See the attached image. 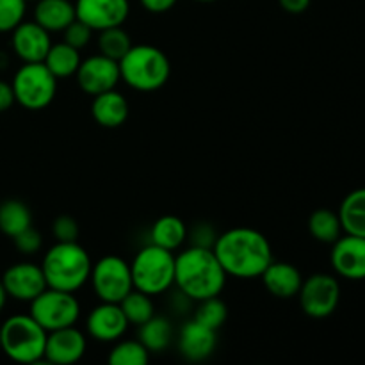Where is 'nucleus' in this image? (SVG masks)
Masks as SVG:
<instances>
[{
  "instance_id": "obj_26",
  "label": "nucleus",
  "mask_w": 365,
  "mask_h": 365,
  "mask_svg": "<svg viewBox=\"0 0 365 365\" xmlns=\"http://www.w3.org/2000/svg\"><path fill=\"white\" fill-rule=\"evenodd\" d=\"M309 232L316 241L323 245H334L344 230H342L339 212L330 209H317L309 217Z\"/></svg>"
},
{
  "instance_id": "obj_28",
  "label": "nucleus",
  "mask_w": 365,
  "mask_h": 365,
  "mask_svg": "<svg viewBox=\"0 0 365 365\" xmlns=\"http://www.w3.org/2000/svg\"><path fill=\"white\" fill-rule=\"evenodd\" d=\"M120 307L123 310L125 317H127L128 324H134V327H141L143 323H146V321L155 316V305H153L152 296L145 294L138 289H132L121 299Z\"/></svg>"
},
{
  "instance_id": "obj_17",
  "label": "nucleus",
  "mask_w": 365,
  "mask_h": 365,
  "mask_svg": "<svg viewBox=\"0 0 365 365\" xmlns=\"http://www.w3.org/2000/svg\"><path fill=\"white\" fill-rule=\"evenodd\" d=\"M88 349V339L77 327L61 328L48 331L45 346L46 362L57 365L77 364Z\"/></svg>"
},
{
  "instance_id": "obj_42",
  "label": "nucleus",
  "mask_w": 365,
  "mask_h": 365,
  "mask_svg": "<svg viewBox=\"0 0 365 365\" xmlns=\"http://www.w3.org/2000/svg\"><path fill=\"white\" fill-rule=\"evenodd\" d=\"M27 2H29V0H27Z\"/></svg>"
},
{
  "instance_id": "obj_36",
  "label": "nucleus",
  "mask_w": 365,
  "mask_h": 365,
  "mask_svg": "<svg viewBox=\"0 0 365 365\" xmlns=\"http://www.w3.org/2000/svg\"><path fill=\"white\" fill-rule=\"evenodd\" d=\"M13 242L21 255H36V253L41 250L43 237H41V234H39V232L31 225L29 228L21 230L20 234L14 235Z\"/></svg>"
},
{
  "instance_id": "obj_38",
  "label": "nucleus",
  "mask_w": 365,
  "mask_h": 365,
  "mask_svg": "<svg viewBox=\"0 0 365 365\" xmlns=\"http://www.w3.org/2000/svg\"><path fill=\"white\" fill-rule=\"evenodd\" d=\"M14 93L9 82L0 81V113H6L14 106Z\"/></svg>"
},
{
  "instance_id": "obj_9",
  "label": "nucleus",
  "mask_w": 365,
  "mask_h": 365,
  "mask_svg": "<svg viewBox=\"0 0 365 365\" xmlns=\"http://www.w3.org/2000/svg\"><path fill=\"white\" fill-rule=\"evenodd\" d=\"M89 284L100 302L120 303L134 289L130 262L118 255H106L93 264Z\"/></svg>"
},
{
  "instance_id": "obj_3",
  "label": "nucleus",
  "mask_w": 365,
  "mask_h": 365,
  "mask_svg": "<svg viewBox=\"0 0 365 365\" xmlns=\"http://www.w3.org/2000/svg\"><path fill=\"white\" fill-rule=\"evenodd\" d=\"M39 266L50 289L77 292L89 282L93 262L89 253L84 246L78 245V241H57L46 250Z\"/></svg>"
},
{
  "instance_id": "obj_16",
  "label": "nucleus",
  "mask_w": 365,
  "mask_h": 365,
  "mask_svg": "<svg viewBox=\"0 0 365 365\" xmlns=\"http://www.w3.org/2000/svg\"><path fill=\"white\" fill-rule=\"evenodd\" d=\"M11 46L21 63H43L52 46V39L50 32L34 20H24L11 32Z\"/></svg>"
},
{
  "instance_id": "obj_34",
  "label": "nucleus",
  "mask_w": 365,
  "mask_h": 365,
  "mask_svg": "<svg viewBox=\"0 0 365 365\" xmlns=\"http://www.w3.org/2000/svg\"><path fill=\"white\" fill-rule=\"evenodd\" d=\"M216 228L210 223H205V221H200L195 227L187 228V241L191 246H196V248H209L212 250L214 242L217 239Z\"/></svg>"
},
{
  "instance_id": "obj_8",
  "label": "nucleus",
  "mask_w": 365,
  "mask_h": 365,
  "mask_svg": "<svg viewBox=\"0 0 365 365\" xmlns=\"http://www.w3.org/2000/svg\"><path fill=\"white\" fill-rule=\"evenodd\" d=\"M31 314L46 331L75 327L81 317V303L75 292L46 287L31 302Z\"/></svg>"
},
{
  "instance_id": "obj_11",
  "label": "nucleus",
  "mask_w": 365,
  "mask_h": 365,
  "mask_svg": "<svg viewBox=\"0 0 365 365\" xmlns=\"http://www.w3.org/2000/svg\"><path fill=\"white\" fill-rule=\"evenodd\" d=\"M75 78H77L78 88L89 96L110 91V89H116L118 82L121 81L120 63L98 52L96 56L82 59Z\"/></svg>"
},
{
  "instance_id": "obj_37",
  "label": "nucleus",
  "mask_w": 365,
  "mask_h": 365,
  "mask_svg": "<svg viewBox=\"0 0 365 365\" xmlns=\"http://www.w3.org/2000/svg\"><path fill=\"white\" fill-rule=\"evenodd\" d=\"M139 2H141V6L145 7L148 13L163 14L173 9L175 4H177L178 0H139Z\"/></svg>"
},
{
  "instance_id": "obj_5",
  "label": "nucleus",
  "mask_w": 365,
  "mask_h": 365,
  "mask_svg": "<svg viewBox=\"0 0 365 365\" xmlns=\"http://www.w3.org/2000/svg\"><path fill=\"white\" fill-rule=\"evenodd\" d=\"M46 335L48 331L31 314H16L0 324V351L18 364L41 362Z\"/></svg>"
},
{
  "instance_id": "obj_6",
  "label": "nucleus",
  "mask_w": 365,
  "mask_h": 365,
  "mask_svg": "<svg viewBox=\"0 0 365 365\" xmlns=\"http://www.w3.org/2000/svg\"><path fill=\"white\" fill-rule=\"evenodd\" d=\"M134 289L145 294L159 296L175 285V255L170 250L146 245L130 262Z\"/></svg>"
},
{
  "instance_id": "obj_35",
  "label": "nucleus",
  "mask_w": 365,
  "mask_h": 365,
  "mask_svg": "<svg viewBox=\"0 0 365 365\" xmlns=\"http://www.w3.org/2000/svg\"><path fill=\"white\" fill-rule=\"evenodd\" d=\"M52 234L56 237V241L59 242H73L78 241V235H81V227H78L77 220L68 214L63 216H57L52 223Z\"/></svg>"
},
{
  "instance_id": "obj_33",
  "label": "nucleus",
  "mask_w": 365,
  "mask_h": 365,
  "mask_svg": "<svg viewBox=\"0 0 365 365\" xmlns=\"http://www.w3.org/2000/svg\"><path fill=\"white\" fill-rule=\"evenodd\" d=\"M93 32L95 31H93L89 25H86L84 21L75 18V20L63 31V41H66L68 45H71L73 48L82 50L91 43Z\"/></svg>"
},
{
  "instance_id": "obj_2",
  "label": "nucleus",
  "mask_w": 365,
  "mask_h": 365,
  "mask_svg": "<svg viewBox=\"0 0 365 365\" xmlns=\"http://www.w3.org/2000/svg\"><path fill=\"white\" fill-rule=\"evenodd\" d=\"M227 278L212 250L189 246L175 257V287L191 302L220 296Z\"/></svg>"
},
{
  "instance_id": "obj_27",
  "label": "nucleus",
  "mask_w": 365,
  "mask_h": 365,
  "mask_svg": "<svg viewBox=\"0 0 365 365\" xmlns=\"http://www.w3.org/2000/svg\"><path fill=\"white\" fill-rule=\"evenodd\" d=\"M32 225V212L20 200H6L0 203V232L13 239Z\"/></svg>"
},
{
  "instance_id": "obj_18",
  "label": "nucleus",
  "mask_w": 365,
  "mask_h": 365,
  "mask_svg": "<svg viewBox=\"0 0 365 365\" xmlns=\"http://www.w3.org/2000/svg\"><path fill=\"white\" fill-rule=\"evenodd\" d=\"M217 346V331L191 319L184 323L178 334V351L189 362H203Z\"/></svg>"
},
{
  "instance_id": "obj_40",
  "label": "nucleus",
  "mask_w": 365,
  "mask_h": 365,
  "mask_svg": "<svg viewBox=\"0 0 365 365\" xmlns=\"http://www.w3.org/2000/svg\"><path fill=\"white\" fill-rule=\"evenodd\" d=\"M7 298H9V296H7L6 289H4V285H2V280H0V312H2V310H4V307H6V302H7Z\"/></svg>"
},
{
  "instance_id": "obj_23",
  "label": "nucleus",
  "mask_w": 365,
  "mask_h": 365,
  "mask_svg": "<svg viewBox=\"0 0 365 365\" xmlns=\"http://www.w3.org/2000/svg\"><path fill=\"white\" fill-rule=\"evenodd\" d=\"M339 217L344 234L365 237V187L346 195L339 209Z\"/></svg>"
},
{
  "instance_id": "obj_20",
  "label": "nucleus",
  "mask_w": 365,
  "mask_h": 365,
  "mask_svg": "<svg viewBox=\"0 0 365 365\" xmlns=\"http://www.w3.org/2000/svg\"><path fill=\"white\" fill-rule=\"evenodd\" d=\"M128 100L116 89L93 96L91 116L100 127L118 128L128 118Z\"/></svg>"
},
{
  "instance_id": "obj_25",
  "label": "nucleus",
  "mask_w": 365,
  "mask_h": 365,
  "mask_svg": "<svg viewBox=\"0 0 365 365\" xmlns=\"http://www.w3.org/2000/svg\"><path fill=\"white\" fill-rule=\"evenodd\" d=\"M138 339L150 353H163L173 339V327L164 316H153L141 327H138Z\"/></svg>"
},
{
  "instance_id": "obj_15",
  "label": "nucleus",
  "mask_w": 365,
  "mask_h": 365,
  "mask_svg": "<svg viewBox=\"0 0 365 365\" xmlns=\"http://www.w3.org/2000/svg\"><path fill=\"white\" fill-rule=\"evenodd\" d=\"M330 262L341 278L365 280V237L341 235L331 245Z\"/></svg>"
},
{
  "instance_id": "obj_41",
  "label": "nucleus",
  "mask_w": 365,
  "mask_h": 365,
  "mask_svg": "<svg viewBox=\"0 0 365 365\" xmlns=\"http://www.w3.org/2000/svg\"><path fill=\"white\" fill-rule=\"evenodd\" d=\"M195 2H202V4H210V2H216V0H195Z\"/></svg>"
},
{
  "instance_id": "obj_13",
  "label": "nucleus",
  "mask_w": 365,
  "mask_h": 365,
  "mask_svg": "<svg viewBox=\"0 0 365 365\" xmlns=\"http://www.w3.org/2000/svg\"><path fill=\"white\" fill-rule=\"evenodd\" d=\"M128 327L130 324H128L120 303L100 302V305L91 309V312L86 317L88 335L95 341L103 342V344H110V342L123 339Z\"/></svg>"
},
{
  "instance_id": "obj_1",
  "label": "nucleus",
  "mask_w": 365,
  "mask_h": 365,
  "mask_svg": "<svg viewBox=\"0 0 365 365\" xmlns=\"http://www.w3.org/2000/svg\"><path fill=\"white\" fill-rule=\"evenodd\" d=\"M227 277L252 280L260 278L273 262V248L262 232L250 227H235L217 235L212 246Z\"/></svg>"
},
{
  "instance_id": "obj_14",
  "label": "nucleus",
  "mask_w": 365,
  "mask_h": 365,
  "mask_svg": "<svg viewBox=\"0 0 365 365\" xmlns=\"http://www.w3.org/2000/svg\"><path fill=\"white\" fill-rule=\"evenodd\" d=\"M2 285L9 298L29 303L48 287L41 266L34 262H18L7 267L4 271Z\"/></svg>"
},
{
  "instance_id": "obj_30",
  "label": "nucleus",
  "mask_w": 365,
  "mask_h": 365,
  "mask_svg": "<svg viewBox=\"0 0 365 365\" xmlns=\"http://www.w3.org/2000/svg\"><path fill=\"white\" fill-rule=\"evenodd\" d=\"M228 317V307L220 296H212V298H205L196 302L195 317L192 319L202 323L203 327L210 328V330H220Z\"/></svg>"
},
{
  "instance_id": "obj_24",
  "label": "nucleus",
  "mask_w": 365,
  "mask_h": 365,
  "mask_svg": "<svg viewBox=\"0 0 365 365\" xmlns=\"http://www.w3.org/2000/svg\"><path fill=\"white\" fill-rule=\"evenodd\" d=\"M45 66L48 68L53 73V77L59 81V78H68L75 77L78 66L82 63L81 50L73 48L71 45H68L66 41L52 43L48 53L45 57Z\"/></svg>"
},
{
  "instance_id": "obj_29",
  "label": "nucleus",
  "mask_w": 365,
  "mask_h": 365,
  "mask_svg": "<svg viewBox=\"0 0 365 365\" xmlns=\"http://www.w3.org/2000/svg\"><path fill=\"white\" fill-rule=\"evenodd\" d=\"M107 362L110 365H146L150 362V351L141 344L139 339H132V341L120 339L114 342Z\"/></svg>"
},
{
  "instance_id": "obj_19",
  "label": "nucleus",
  "mask_w": 365,
  "mask_h": 365,
  "mask_svg": "<svg viewBox=\"0 0 365 365\" xmlns=\"http://www.w3.org/2000/svg\"><path fill=\"white\" fill-rule=\"evenodd\" d=\"M260 280L269 294L280 299L296 298L303 284L302 273L294 264L277 262V260L266 267V271L260 274Z\"/></svg>"
},
{
  "instance_id": "obj_31",
  "label": "nucleus",
  "mask_w": 365,
  "mask_h": 365,
  "mask_svg": "<svg viewBox=\"0 0 365 365\" xmlns=\"http://www.w3.org/2000/svg\"><path fill=\"white\" fill-rule=\"evenodd\" d=\"M130 46H132L130 34L125 31L123 25H120V27H110V29H106V31L98 32L100 53L118 61V63H120L121 57L130 50Z\"/></svg>"
},
{
  "instance_id": "obj_4",
  "label": "nucleus",
  "mask_w": 365,
  "mask_h": 365,
  "mask_svg": "<svg viewBox=\"0 0 365 365\" xmlns=\"http://www.w3.org/2000/svg\"><path fill=\"white\" fill-rule=\"evenodd\" d=\"M121 81L128 88L152 93L166 86L171 75V63L166 53L153 45H132L120 59Z\"/></svg>"
},
{
  "instance_id": "obj_21",
  "label": "nucleus",
  "mask_w": 365,
  "mask_h": 365,
  "mask_svg": "<svg viewBox=\"0 0 365 365\" xmlns=\"http://www.w3.org/2000/svg\"><path fill=\"white\" fill-rule=\"evenodd\" d=\"M77 18L71 0H36L34 21L48 32H63Z\"/></svg>"
},
{
  "instance_id": "obj_7",
  "label": "nucleus",
  "mask_w": 365,
  "mask_h": 365,
  "mask_svg": "<svg viewBox=\"0 0 365 365\" xmlns=\"http://www.w3.org/2000/svg\"><path fill=\"white\" fill-rule=\"evenodd\" d=\"M14 102L27 110H43L53 102L57 78L45 63H24L11 81Z\"/></svg>"
},
{
  "instance_id": "obj_12",
  "label": "nucleus",
  "mask_w": 365,
  "mask_h": 365,
  "mask_svg": "<svg viewBox=\"0 0 365 365\" xmlns=\"http://www.w3.org/2000/svg\"><path fill=\"white\" fill-rule=\"evenodd\" d=\"M77 20L84 21L95 32L120 27L130 14L128 0H75Z\"/></svg>"
},
{
  "instance_id": "obj_10",
  "label": "nucleus",
  "mask_w": 365,
  "mask_h": 365,
  "mask_svg": "<svg viewBox=\"0 0 365 365\" xmlns=\"http://www.w3.org/2000/svg\"><path fill=\"white\" fill-rule=\"evenodd\" d=\"M299 307L312 319H324L337 310L341 302V284L334 274L316 273L303 278L298 292Z\"/></svg>"
},
{
  "instance_id": "obj_22",
  "label": "nucleus",
  "mask_w": 365,
  "mask_h": 365,
  "mask_svg": "<svg viewBox=\"0 0 365 365\" xmlns=\"http://www.w3.org/2000/svg\"><path fill=\"white\" fill-rule=\"evenodd\" d=\"M150 242L159 248L177 252L187 242V225L171 214L159 217L150 230Z\"/></svg>"
},
{
  "instance_id": "obj_39",
  "label": "nucleus",
  "mask_w": 365,
  "mask_h": 365,
  "mask_svg": "<svg viewBox=\"0 0 365 365\" xmlns=\"http://www.w3.org/2000/svg\"><path fill=\"white\" fill-rule=\"evenodd\" d=\"M282 9L289 14H302L310 7L312 0H278Z\"/></svg>"
},
{
  "instance_id": "obj_32",
  "label": "nucleus",
  "mask_w": 365,
  "mask_h": 365,
  "mask_svg": "<svg viewBox=\"0 0 365 365\" xmlns=\"http://www.w3.org/2000/svg\"><path fill=\"white\" fill-rule=\"evenodd\" d=\"M27 0H0V34L13 32L25 20Z\"/></svg>"
}]
</instances>
